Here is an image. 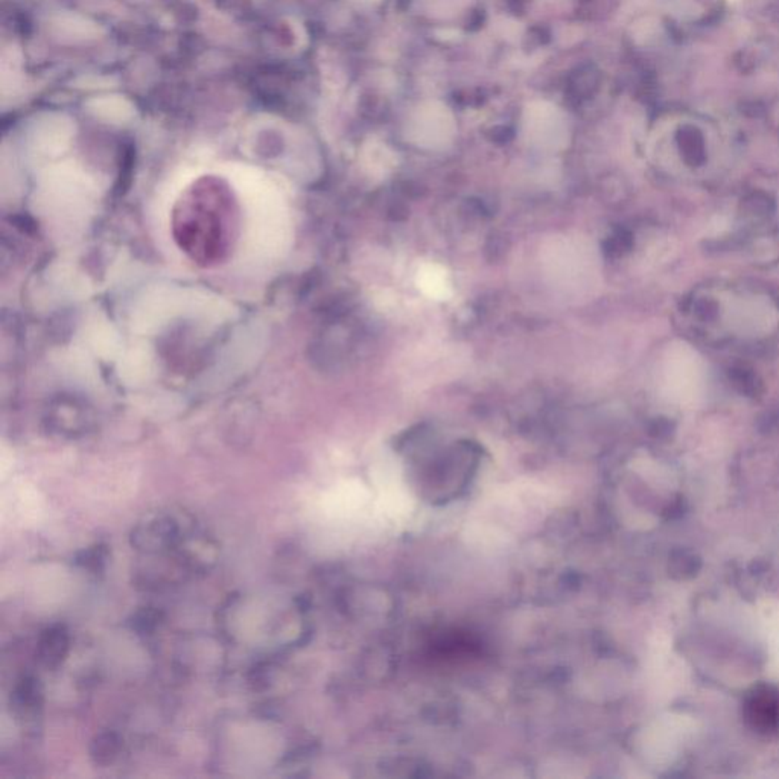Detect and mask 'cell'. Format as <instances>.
I'll return each mask as SVG.
<instances>
[{
  "label": "cell",
  "mask_w": 779,
  "mask_h": 779,
  "mask_svg": "<svg viewBox=\"0 0 779 779\" xmlns=\"http://www.w3.org/2000/svg\"><path fill=\"white\" fill-rule=\"evenodd\" d=\"M121 749V737L113 731H104L90 743V758L96 765H110L116 761Z\"/></svg>",
  "instance_id": "52a82bcc"
},
{
  "label": "cell",
  "mask_w": 779,
  "mask_h": 779,
  "mask_svg": "<svg viewBox=\"0 0 779 779\" xmlns=\"http://www.w3.org/2000/svg\"><path fill=\"white\" fill-rule=\"evenodd\" d=\"M238 230V200L220 180L194 183L174 207V238L198 265L225 262L234 250Z\"/></svg>",
  "instance_id": "6da1fadb"
},
{
  "label": "cell",
  "mask_w": 779,
  "mask_h": 779,
  "mask_svg": "<svg viewBox=\"0 0 779 779\" xmlns=\"http://www.w3.org/2000/svg\"><path fill=\"white\" fill-rule=\"evenodd\" d=\"M162 618H164V614L157 611L155 607H144L142 611L137 612L133 616L131 624H133V629L137 630L139 634H151L159 627Z\"/></svg>",
  "instance_id": "8fae6325"
},
{
  "label": "cell",
  "mask_w": 779,
  "mask_h": 779,
  "mask_svg": "<svg viewBox=\"0 0 779 779\" xmlns=\"http://www.w3.org/2000/svg\"><path fill=\"white\" fill-rule=\"evenodd\" d=\"M108 560V546L104 544L89 546L75 555V564L92 574L103 573Z\"/></svg>",
  "instance_id": "9c48e42d"
},
{
  "label": "cell",
  "mask_w": 779,
  "mask_h": 779,
  "mask_svg": "<svg viewBox=\"0 0 779 779\" xmlns=\"http://www.w3.org/2000/svg\"><path fill=\"white\" fill-rule=\"evenodd\" d=\"M43 706L42 684L35 676H24L11 693V708L22 720L37 717Z\"/></svg>",
  "instance_id": "5b68a950"
},
{
  "label": "cell",
  "mask_w": 779,
  "mask_h": 779,
  "mask_svg": "<svg viewBox=\"0 0 779 779\" xmlns=\"http://www.w3.org/2000/svg\"><path fill=\"white\" fill-rule=\"evenodd\" d=\"M92 112L96 113L99 116L103 115H110V117H124L128 116L131 113V105L125 99L119 96H104V98L94 99L92 101Z\"/></svg>",
  "instance_id": "30bf717a"
},
{
  "label": "cell",
  "mask_w": 779,
  "mask_h": 779,
  "mask_svg": "<svg viewBox=\"0 0 779 779\" xmlns=\"http://www.w3.org/2000/svg\"><path fill=\"white\" fill-rule=\"evenodd\" d=\"M194 528L191 516L182 510H155L133 527L131 545L144 554H168Z\"/></svg>",
  "instance_id": "7a4b0ae2"
},
{
  "label": "cell",
  "mask_w": 779,
  "mask_h": 779,
  "mask_svg": "<svg viewBox=\"0 0 779 779\" xmlns=\"http://www.w3.org/2000/svg\"><path fill=\"white\" fill-rule=\"evenodd\" d=\"M747 722L761 733L779 728V693L772 688H760L747 699Z\"/></svg>",
  "instance_id": "3957f363"
},
{
  "label": "cell",
  "mask_w": 779,
  "mask_h": 779,
  "mask_svg": "<svg viewBox=\"0 0 779 779\" xmlns=\"http://www.w3.org/2000/svg\"><path fill=\"white\" fill-rule=\"evenodd\" d=\"M677 140L685 159L690 160L691 164H699L700 160H704V137L695 126H682L677 133Z\"/></svg>",
  "instance_id": "ba28073f"
},
{
  "label": "cell",
  "mask_w": 779,
  "mask_h": 779,
  "mask_svg": "<svg viewBox=\"0 0 779 779\" xmlns=\"http://www.w3.org/2000/svg\"><path fill=\"white\" fill-rule=\"evenodd\" d=\"M70 650V634L63 624H54L43 630L37 643V659L43 667H60Z\"/></svg>",
  "instance_id": "277c9868"
},
{
  "label": "cell",
  "mask_w": 779,
  "mask_h": 779,
  "mask_svg": "<svg viewBox=\"0 0 779 779\" xmlns=\"http://www.w3.org/2000/svg\"><path fill=\"white\" fill-rule=\"evenodd\" d=\"M419 290L430 299L448 300L453 295V285L448 271L439 264H424L415 277Z\"/></svg>",
  "instance_id": "8992f818"
}]
</instances>
